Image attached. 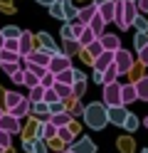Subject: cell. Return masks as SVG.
I'll list each match as a JSON object with an SVG mask.
<instances>
[{
  "label": "cell",
  "instance_id": "1",
  "mask_svg": "<svg viewBox=\"0 0 148 153\" xmlns=\"http://www.w3.org/2000/svg\"><path fill=\"white\" fill-rule=\"evenodd\" d=\"M116 3V13H114V22L118 30H128L131 22L136 20L138 15V7H136V0H114Z\"/></svg>",
  "mask_w": 148,
  "mask_h": 153
},
{
  "label": "cell",
  "instance_id": "2",
  "mask_svg": "<svg viewBox=\"0 0 148 153\" xmlns=\"http://www.w3.org/2000/svg\"><path fill=\"white\" fill-rule=\"evenodd\" d=\"M84 121H86V126L89 128H94V131H101L106 123H109V116H106V104L104 101H91L89 106H84Z\"/></svg>",
  "mask_w": 148,
  "mask_h": 153
},
{
  "label": "cell",
  "instance_id": "3",
  "mask_svg": "<svg viewBox=\"0 0 148 153\" xmlns=\"http://www.w3.org/2000/svg\"><path fill=\"white\" fill-rule=\"evenodd\" d=\"M114 67H116L118 76H121V74H128V72L133 69V57H131V52L123 50V47H118V50L114 52Z\"/></svg>",
  "mask_w": 148,
  "mask_h": 153
},
{
  "label": "cell",
  "instance_id": "4",
  "mask_svg": "<svg viewBox=\"0 0 148 153\" xmlns=\"http://www.w3.org/2000/svg\"><path fill=\"white\" fill-rule=\"evenodd\" d=\"M104 104L106 106H121V84L118 82L104 84Z\"/></svg>",
  "mask_w": 148,
  "mask_h": 153
},
{
  "label": "cell",
  "instance_id": "5",
  "mask_svg": "<svg viewBox=\"0 0 148 153\" xmlns=\"http://www.w3.org/2000/svg\"><path fill=\"white\" fill-rule=\"evenodd\" d=\"M69 67H72V57L57 52V54H52V59H49V64H47V69L52 72V74H59V72L69 69Z\"/></svg>",
  "mask_w": 148,
  "mask_h": 153
},
{
  "label": "cell",
  "instance_id": "6",
  "mask_svg": "<svg viewBox=\"0 0 148 153\" xmlns=\"http://www.w3.org/2000/svg\"><path fill=\"white\" fill-rule=\"evenodd\" d=\"M0 128L7 131L10 136H15V133L22 131V126H20V119H15L10 111H3V116H0Z\"/></svg>",
  "mask_w": 148,
  "mask_h": 153
},
{
  "label": "cell",
  "instance_id": "7",
  "mask_svg": "<svg viewBox=\"0 0 148 153\" xmlns=\"http://www.w3.org/2000/svg\"><path fill=\"white\" fill-rule=\"evenodd\" d=\"M106 116H109V121L114 123V126H123V121H126V116H128V109L123 106H106Z\"/></svg>",
  "mask_w": 148,
  "mask_h": 153
},
{
  "label": "cell",
  "instance_id": "8",
  "mask_svg": "<svg viewBox=\"0 0 148 153\" xmlns=\"http://www.w3.org/2000/svg\"><path fill=\"white\" fill-rule=\"evenodd\" d=\"M49 59H52V54H49L47 50H32V52L25 57V62H27V64H39V67H47Z\"/></svg>",
  "mask_w": 148,
  "mask_h": 153
},
{
  "label": "cell",
  "instance_id": "9",
  "mask_svg": "<svg viewBox=\"0 0 148 153\" xmlns=\"http://www.w3.org/2000/svg\"><path fill=\"white\" fill-rule=\"evenodd\" d=\"M99 15H101V20L109 25V22H114V13H116V3L114 0H104V3H99Z\"/></svg>",
  "mask_w": 148,
  "mask_h": 153
},
{
  "label": "cell",
  "instance_id": "10",
  "mask_svg": "<svg viewBox=\"0 0 148 153\" xmlns=\"http://www.w3.org/2000/svg\"><path fill=\"white\" fill-rule=\"evenodd\" d=\"M111 62H114V52H111V50H104L99 57H94V59H91V64H94V72H104V69H106V67L111 64Z\"/></svg>",
  "mask_w": 148,
  "mask_h": 153
},
{
  "label": "cell",
  "instance_id": "11",
  "mask_svg": "<svg viewBox=\"0 0 148 153\" xmlns=\"http://www.w3.org/2000/svg\"><path fill=\"white\" fill-rule=\"evenodd\" d=\"M99 42H101L104 50L116 52L118 47H121V37H118V35H111V32H104V35H99Z\"/></svg>",
  "mask_w": 148,
  "mask_h": 153
},
{
  "label": "cell",
  "instance_id": "12",
  "mask_svg": "<svg viewBox=\"0 0 148 153\" xmlns=\"http://www.w3.org/2000/svg\"><path fill=\"white\" fill-rule=\"evenodd\" d=\"M57 136V126L52 121H42V123H37V138H42V141H47V138H54Z\"/></svg>",
  "mask_w": 148,
  "mask_h": 153
},
{
  "label": "cell",
  "instance_id": "13",
  "mask_svg": "<svg viewBox=\"0 0 148 153\" xmlns=\"http://www.w3.org/2000/svg\"><path fill=\"white\" fill-rule=\"evenodd\" d=\"M57 138L64 141V143H72V141L77 138V126H74V121L67 123V126H59V128H57Z\"/></svg>",
  "mask_w": 148,
  "mask_h": 153
},
{
  "label": "cell",
  "instance_id": "14",
  "mask_svg": "<svg viewBox=\"0 0 148 153\" xmlns=\"http://www.w3.org/2000/svg\"><path fill=\"white\" fill-rule=\"evenodd\" d=\"M136 99H138V94H136V84H121V104H123V106L133 104Z\"/></svg>",
  "mask_w": 148,
  "mask_h": 153
},
{
  "label": "cell",
  "instance_id": "15",
  "mask_svg": "<svg viewBox=\"0 0 148 153\" xmlns=\"http://www.w3.org/2000/svg\"><path fill=\"white\" fill-rule=\"evenodd\" d=\"M17 42H20V59H25V57L32 52V35L30 32H22L17 37Z\"/></svg>",
  "mask_w": 148,
  "mask_h": 153
},
{
  "label": "cell",
  "instance_id": "16",
  "mask_svg": "<svg viewBox=\"0 0 148 153\" xmlns=\"http://www.w3.org/2000/svg\"><path fill=\"white\" fill-rule=\"evenodd\" d=\"M96 13H99V7H96V3H89L86 7H82V10H79V13H77V20H79V22H82V25H86V22H89V20H91V17H94Z\"/></svg>",
  "mask_w": 148,
  "mask_h": 153
},
{
  "label": "cell",
  "instance_id": "17",
  "mask_svg": "<svg viewBox=\"0 0 148 153\" xmlns=\"http://www.w3.org/2000/svg\"><path fill=\"white\" fill-rule=\"evenodd\" d=\"M72 151L74 153H94L96 146L91 143V138H79L77 143H72Z\"/></svg>",
  "mask_w": 148,
  "mask_h": 153
},
{
  "label": "cell",
  "instance_id": "18",
  "mask_svg": "<svg viewBox=\"0 0 148 153\" xmlns=\"http://www.w3.org/2000/svg\"><path fill=\"white\" fill-rule=\"evenodd\" d=\"M30 109H32V104H30V99L25 97L22 101L17 104V106H13V109H10V114H13L15 119H22V116H27V114H30Z\"/></svg>",
  "mask_w": 148,
  "mask_h": 153
},
{
  "label": "cell",
  "instance_id": "19",
  "mask_svg": "<svg viewBox=\"0 0 148 153\" xmlns=\"http://www.w3.org/2000/svg\"><path fill=\"white\" fill-rule=\"evenodd\" d=\"M49 121L54 123V126H67V123H72V114L69 111H59V114H49Z\"/></svg>",
  "mask_w": 148,
  "mask_h": 153
},
{
  "label": "cell",
  "instance_id": "20",
  "mask_svg": "<svg viewBox=\"0 0 148 153\" xmlns=\"http://www.w3.org/2000/svg\"><path fill=\"white\" fill-rule=\"evenodd\" d=\"M62 10H64V20H67V22H74V20H77L79 7L72 5V0H62Z\"/></svg>",
  "mask_w": 148,
  "mask_h": 153
},
{
  "label": "cell",
  "instance_id": "21",
  "mask_svg": "<svg viewBox=\"0 0 148 153\" xmlns=\"http://www.w3.org/2000/svg\"><path fill=\"white\" fill-rule=\"evenodd\" d=\"M54 76H57V82H62V84H69V87H72V84L77 82V69H72V67H69V69L59 72V74H54Z\"/></svg>",
  "mask_w": 148,
  "mask_h": 153
},
{
  "label": "cell",
  "instance_id": "22",
  "mask_svg": "<svg viewBox=\"0 0 148 153\" xmlns=\"http://www.w3.org/2000/svg\"><path fill=\"white\" fill-rule=\"evenodd\" d=\"M86 25L91 27V32H94L96 37H99V35H104V27H106V22L101 20V15H99V13H96V15H94V17H91V20H89Z\"/></svg>",
  "mask_w": 148,
  "mask_h": 153
},
{
  "label": "cell",
  "instance_id": "23",
  "mask_svg": "<svg viewBox=\"0 0 148 153\" xmlns=\"http://www.w3.org/2000/svg\"><path fill=\"white\" fill-rule=\"evenodd\" d=\"M77 40H79V45H82V50H84L89 42H94V40H96V35L91 32V27H89V25H84V30H82V35H79Z\"/></svg>",
  "mask_w": 148,
  "mask_h": 153
},
{
  "label": "cell",
  "instance_id": "24",
  "mask_svg": "<svg viewBox=\"0 0 148 153\" xmlns=\"http://www.w3.org/2000/svg\"><path fill=\"white\" fill-rule=\"evenodd\" d=\"M22 99H25V97H22V94H17V91H5V109L10 111L13 106H17Z\"/></svg>",
  "mask_w": 148,
  "mask_h": 153
},
{
  "label": "cell",
  "instance_id": "25",
  "mask_svg": "<svg viewBox=\"0 0 148 153\" xmlns=\"http://www.w3.org/2000/svg\"><path fill=\"white\" fill-rule=\"evenodd\" d=\"M101 79H104V84H111V82H116V79H118V72H116L114 62H111V64H109L106 69L101 72ZM104 84H101V87H104Z\"/></svg>",
  "mask_w": 148,
  "mask_h": 153
},
{
  "label": "cell",
  "instance_id": "26",
  "mask_svg": "<svg viewBox=\"0 0 148 153\" xmlns=\"http://www.w3.org/2000/svg\"><path fill=\"white\" fill-rule=\"evenodd\" d=\"M136 94L141 101H148V76H143V79L136 82Z\"/></svg>",
  "mask_w": 148,
  "mask_h": 153
},
{
  "label": "cell",
  "instance_id": "27",
  "mask_svg": "<svg viewBox=\"0 0 148 153\" xmlns=\"http://www.w3.org/2000/svg\"><path fill=\"white\" fill-rule=\"evenodd\" d=\"M84 50L89 52V54H86L89 59H94V57H99V54L104 52V47H101V42H99V37H96V40H94V42H89V45L84 47Z\"/></svg>",
  "mask_w": 148,
  "mask_h": 153
},
{
  "label": "cell",
  "instance_id": "28",
  "mask_svg": "<svg viewBox=\"0 0 148 153\" xmlns=\"http://www.w3.org/2000/svg\"><path fill=\"white\" fill-rule=\"evenodd\" d=\"M54 91H57V97L59 99H69V97H72V87H69V84H62V82H54V87H52Z\"/></svg>",
  "mask_w": 148,
  "mask_h": 153
},
{
  "label": "cell",
  "instance_id": "29",
  "mask_svg": "<svg viewBox=\"0 0 148 153\" xmlns=\"http://www.w3.org/2000/svg\"><path fill=\"white\" fill-rule=\"evenodd\" d=\"M79 50H82V45H79V40H64V50H62V54L72 57V54H77Z\"/></svg>",
  "mask_w": 148,
  "mask_h": 153
},
{
  "label": "cell",
  "instance_id": "30",
  "mask_svg": "<svg viewBox=\"0 0 148 153\" xmlns=\"http://www.w3.org/2000/svg\"><path fill=\"white\" fill-rule=\"evenodd\" d=\"M30 104H37V101H42L45 99V87H42V84H37V87H32V89H30Z\"/></svg>",
  "mask_w": 148,
  "mask_h": 153
},
{
  "label": "cell",
  "instance_id": "31",
  "mask_svg": "<svg viewBox=\"0 0 148 153\" xmlns=\"http://www.w3.org/2000/svg\"><path fill=\"white\" fill-rule=\"evenodd\" d=\"M0 32H3V37H5V40H13V37L17 40V37L22 35V30H20V27H15V25H7V27H3Z\"/></svg>",
  "mask_w": 148,
  "mask_h": 153
},
{
  "label": "cell",
  "instance_id": "32",
  "mask_svg": "<svg viewBox=\"0 0 148 153\" xmlns=\"http://www.w3.org/2000/svg\"><path fill=\"white\" fill-rule=\"evenodd\" d=\"M84 91H86V79H77V82L72 84V97H74V99H79Z\"/></svg>",
  "mask_w": 148,
  "mask_h": 153
},
{
  "label": "cell",
  "instance_id": "33",
  "mask_svg": "<svg viewBox=\"0 0 148 153\" xmlns=\"http://www.w3.org/2000/svg\"><path fill=\"white\" fill-rule=\"evenodd\" d=\"M131 27H136L138 32H148V20L143 17V13H138V15H136V20L131 22Z\"/></svg>",
  "mask_w": 148,
  "mask_h": 153
},
{
  "label": "cell",
  "instance_id": "34",
  "mask_svg": "<svg viewBox=\"0 0 148 153\" xmlns=\"http://www.w3.org/2000/svg\"><path fill=\"white\" fill-rule=\"evenodd\" d=\"M49 15L57 17V20H64V10H62V0H54L52 5H49Z\"/></svg>",
  "mask_w": 148,
  "mask_h": 153
},
{
  "label": "cell",
  "instance_id": "35",
  "mask_svg": "<svg viewBox=\"0 0 148 153\" xmlns=\"http://www.w3.org/2000/svg\"><path fill=\"white\" fill-rule=\"evenodd\" d=\"M3 62H20V54L17 52H10V50L3 47V50H0V64H3Z\"/></svg>",
  "mask_w": 148,
  "mask_h": 153
},
{
  "label": "cell",
  "instance_id": "36",
  "mask_svg": "<svg viewBox=\"0 0 148 153\" xmlns=\"http://www.w3.org/2000/svg\"><path fill=\"white\" fill-rule=\"evenodd\" d=\"M30 111L37 114V116H47V114H49V106H47L45 101H37V104H32V109H30Z\"/></svg>",
  "mask_w": 148,
  "mask_h": 153
},
{
  "label": "cell",
  "instance_id": "37",
  "mask_svg": "<svg viewBox=\"0 0 148 153\" xmlns=\"http://www.w3.org/2000/svg\"><path fill=\"white\" fill-rule=\"evenodd\" d=\"M54 82H57V76H54L52 72H49V69H47V74H45V76H39V84H42L45 89H49V87H54Z\"/></svg>",
  "mask_w": 148,
  "mask_h": 153
},
{
  "label": "cell",
  "instance_id": "38",
  "mask_svg": "<svg viewBox=\"0 0 148 153\" xmlns=\"http://www.w3.org/2000/svg\"><path fill=\"white\" fill-rule=\"evenodd\" d=\"M123 128H126V131H136V128H138V119L133 116L131 111H128V116H126V121H123Z\"/></svg>",
  "mask_w": 148,
  "mask_h": 153
},
{
  "label": "cell",
  "instance_id": "39",
  "mask_svg": "<svg viewBox=\"0 0 148 153\" xmlns=\"http://www.w3.org/2000/svg\"><path fill=\"white\" fill-rule=\"evenodd\" d=\"M25 87H30V89H32V87H37V84H39V79H37V76L32 74V72H30V69H25Z\"/></svg>",
  "mask_w": 148,
  "mask_h": 153
},
{
  "label": "cell",
  "instance_id": "40",
  "mask_svg": "<svg viewBox=\"0 0 148 153\" xmlns=\"http://www.w3.org/2000/svg\"><path fill=\"white\" fill-rule=\"evenodd\" d=\"M133 45H136V50L146 47V45H148V32H136V40H133Z\"/></svg>",
  "mask_w": 148,
  "mask_h": 153
},
{
  "label": "cell",
  "instance_id": "41",
  "mask_svg": "<svg viewBox=\"0 0 148 153\" xmlns=\"http://www.w3.org/2000/svg\"><path fill=\"white\" fill-rule=\"evenodd\" d=\"M0 67H3V72H5L7 76H10V74H15V72L20 69V62H3Z\"/></svg>",
  "mask_w": 148,
  "mask_h": 153
},
{
  "label": "cell",
  "instance_id": "42",
  "mask_svg": "<svg viewBox=\"0 0 148 153\" xmlns=\"http://www.w3.org/2000/svg\"><path fill=\"white\" fill-rule=\"evenodd\" d=\"M25 69H30V72H32V74L37 76V79H39V76H45V74H47V67H39V64H27Z\"/></svg>",
  "mask_w": 148,
  "mask_h": 153
},
{
  "label": "cell",
  "instance_id": "43",
  "mask_svg": "<svg viewBox=\"0 0 148 153\" xmlns=\"http://www.w3.org/2000/svg\"><path fill=\"white\" fill-rule=\"evenodd\" d=\"M49 106V114H59V111H67L64 109V101L62 99H57V101H52V104H47Z\"/></svg>",
  "mask_w": 148,
  "mask_h": 153
},
{
  "label": "cell",
  "instance_id": "44",
  "mask_svg": "<svg viewBox=\"0 0 148 153\" xmlns=\"http://www.w3.org/2000/svg\"><path fill=\"white\" fill-rule=\"evenodd\" d=\"M3 47H5V50H10V52H17V54H20V42L15 40V37H13V40H5Z\"/></svg>",
  "mask_w": 148,
  "mask_h": 153
},
{
  "label": "cell",
  "instance_id": "45",
  "mask_svg": "<svg viewBox=\"0 0 148 153\" xmlns=\"http://www.w3.org/2000/svg\"><path fill=\"white\" fill-rule=\"evenodd\" d=\"M10 79H13V84H22L25 82V67H20L15 74H10Z\"/></svg>",
  "mask_w": 148,
  "mask_h": 153
},
{
  "label": "cell",
  "instance_id": "46",
  "mask_svg": "<svg viewBox=\"0 0 148 153\" xmlns=\"http://www.w3.org/2000/svg\"><path fill=\"white\" fill-rule=\"evenodd\" d=\"M59 32H62V40H74V35H72V22H64Z\"/></svg>",
  "mask_w": 148,
  "mask_h": 153
},
{
  "label": "cell",
  "instance_id": "47",
  "mask_svg": "<svg viewBox=\"0 0 148 153\" xmlns=\"http://www.w3.org/2000/svg\"><path fill=\"white\" fill-rule=\"evenodd\" d=\"M57 99H59V97H57V91H54L52 87H49V89H45V99H42L45 104H52V101H57Z\"/></svg>",
  "mask_w": 148,
  "mask_h": 153
},
{
  "label": "cell",
  "instance_id": "48",
  "mask_svg": "<svg viewBox=\"0 0 148 153\" xmlns=\"http://www.w3.org/2000/svg\"><path fill=\"white\" fill-rule=\"evenodd\" d=\"M10 141H13V136H10L7 131H3V128H0V146H3V148H7V146H10Z\"/></svg>",
  "mask_w": 148,
  "mask_h": 153
},
{
  "label": "cell",
  "instance_id": "49",
  "mask_svg": "<svg viewBox=\"0 0 148 153\" xmlns=\"http://www.w3.org/2000/svg\"><path fill=\"white\" fill-rule=\"evenodd\" d=\"M32 153H47V146H45L42 138H35V151Z\"/></svg>",
  "mask_w": 148,
  "mask_h": 153
},
{
  "label": "cell",
  "instance_id": "50",
  "mask_svg": "<svg viewBox=\"0 0 148 153\" xmlns=\"http://www.w3.org/2000/svg\"><path fill=\"white\" fill-rule=\"evenodd\" d=\"M138 57H141V62H143V64H148V45L138 50Z\"/></svg>",
  "mask_w": 148,
  "mask_h": 153
},
{
  "label": "cell",
  "instance_id": "51",
  "mask_svg": "<svg viewBox=\"0 0 148 153\" xmlns=\"http://www.w3.org/2000/svg\"><path fill=\"white\" fill-rule=\"evenodd\" d=\"M136 7L138 13H148V0H136Z\"/></svg>",
  "mask_w": 148,
  "mask_h": 153
},
{
  "label": "cell",
  "instance_id": "52",
  "mask_svg": "<svg viewBox=\"0 0 148 153\" xmlns=\"http://www.w3.org/2000/svg\"><path fill=\"white\" fill-rule=\"evenodd\" d=\"M22 146H25V151H27V153H32V151H35V141H25Z\"/></svg>",
  "mask_w": 148,
  "mask_h": 153
},
{
  "label": "cell",
  "instance_id": "53",
  "mask_svg": "<svg viewBox=\"0 0 148 153\" xmlns=\"http://www.w3.org/2000/svg\"><path fill=\"white\" fill-rule=\"evenodd\" d=\"M69 114H72V116H82V114H84V106H77L74 111H69Z\"/></svg>",
  "mask_w": 148,
  "mask_h": 153
},
{
  "label": "cell",
  "instance_id": "54",
  "mask_svg": "<svg viewBox=\"0 0 148 153\" xmlns=\"http://www.w3.org/2000/svg\"><path fill=\"white\" fill-rule=\"evenodd\" d=\"M94 82H96V84H104V79H101V72H94Z\"/></svg>",
  "mask_w": 148,
  "mask_h": 153
},
{
  "label": "cell",
  "instance_id": "55",
  "mask_svg": "<svg viewBox=\"0 0 148 153\" xmlns=\"http://www.w3.org/2000/svg\"><path fill=\"white\" fill-rule=\"evenodd\" d=\"M37 3H39V5H47V7H49V5L54 3V0H37Z\"/></svg>",
  "mask_w": 148,
  "mask_h": 153
},
{
  "label": "cell",
  "instance_id": "56",
  "mask_svg": "<svg viewBox=\"0 0 148 153\" xmlns=\"http://www.w3.org/2000/svg\"><path fill=\"white\" fill-rule=\"evenodd\" d=\"M3 42H5V37H3V32H0V50H3Z\"/></svg>",
  "mask_w": 148,
  "mask_h": 153
},
{
  "label": "cell",
  "instance_id": "57",
  "mask_svg": "<svg viewBox=\"0 0 148 153\" xmlns=\"http://www.w3.org/2000/svg\"><path fill=\"white\" fill-rule=\"evenodd\" d=\"M143 126H146V128H148V116H146V121H143Z\"/></svg>",
  "mask_w": 148,
  "mask_h": 153
},
{
  "label": "cell",
  "instance_id": "58",
  "mask_svg": "<svg viewBox=\"0 0 148 153\" xmlns=\"http://www.w3.org/2000/svg\"><path fill=\"white\" fill-rule=\"evenodd\" d=\"M91 3H96V5H99V3H104V0H91Z\"/></svg>",
  "mask_w": 148,
  "mask_h": 153
},
{
  "label": "cell",
  "instance_id": "59",
  "mask_svg": "<svg viewBox=\"0 0 148 153\" xmlns=\"http://www.w3.org/2000/svg\"><path fill=\"white\" fill-rule=\"evenodd\" d=\"M5 151H7V148H3V146H0V153H5Z\"/></svg>",
  "mask_w": 148,
  "mask_h": 153
},
{
  "label": "cell",
  "instance_id": "60",
  "mask_svg": "<svg viewBox=\"0 0 148 153\" xmlns=\"http://www.w3.org/2000/svg\"><path fill=\"white\" fill-rule=\"evenodd\" d=\"M62 153H74V151H72V148H69V151H62Z\"/></svg>",
  "mask_w": 148,
  "mask_h": 153
},
{
  "label": "cell",
  "instance_id": "61",
  "mask_svg": "<svg viewBox=\"0 0 148 153\" xmlns=\"http://www.w3.org/2000/svg\"><path fill=\"white\" fill-rule=\"evenodd\" d=\"M0 116H3V109H0Z\"/></svg>",
  "mask_w": 148,
  "mask_h": 153
}]
</instances>
